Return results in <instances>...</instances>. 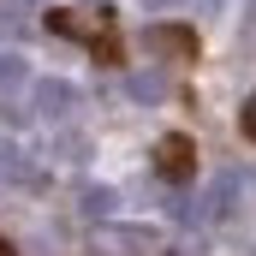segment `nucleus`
<instances>
[{
  "instance_id": "obj_13",
  "label": "nucleus",
  "mask_w": 256,
  "mask_h": 256,
  "mask_svg": "<svg viewBox=\"0 0 256 256\" xmlns=\"http://www.w3.org/2000/svg\"><path fill=\"white\" fill-rule=\"evenodd\" d=\"M173 256H202V250H196V244H185V250H173Z\"/></svg>"
},
{
  "instance_id": "obj_6",
  "label": "nucleus",
  "mask_w": 256,
  "mask_h": 256,
  "mask_svg": "<svg viewBox=\"0 0 256 256\" xmlns=\"http://www.w3.org/2000/svg\"><path fill=\"white\" fill-rule=\"evenodd\" d=\"M161 173H167V179L191 173V143H185V137H167V143H161Z\"/></svg>"
},
{
  "instance_id": "obj_14",
  "label": "nucleus",
  "mask_w": 256,
  "mask_h": 256,
  "mask_svg": "<svg viewBox=\"0 0 256 256\" xmlns=\"http://www.w3.org/2000/svg\"><path fill=\"white\" fill-rule=\"evenodd\" d=\"M0 256H6V250H0Z\"/></svg>"
},
{
  "instance_id": "obj_12",
  "label": "nucleus",
  "mask_w": 256,
  "mask_h": 256,
  "mask_svg": "<svg viewBox=\"0 0 256 256\" xmlns=\"http://www.w3.org/2000/svg\"><path fill=\"white\" fill-rule=\"evenodd\" d=\"M244 131L256 137V96H250V108H244Z\"/></svg>"
},
{
  "instance_id": "obj_8",
  "label": "nucleus",
  "mask_w": 256,
  "mask_h": 256,
  "mask_svg": "<svg viewBox=\"0 0 256 256\" xmlns=\"http://www.w3.org/2000/svg\"><path fill=\"white\" fill-rule=\"evenodd\" d=\"M0 179H12V185H30L36 173H30V161H24L18 149H0Z\"/></svg>"
},
{
  "instance_id": "obj_3",
  "label": "nucleus",
  "mask_w": 256,
  "mask_h": 256,
  "mask_svg": "<svg viewBox=\"0 0 256 256\" xmlns=\"http://www.w3.org/2000/svg\"><path fill=\"white\" fill-rule=\"evenodd\" d=\"M238 191H244V179H238V173H220V179H214L208 191L196 196V220H220V214H232Z\"/></svg>"
},
{
  "instance_id": "obj_1",
  "label": "nucleus",
  "mask_w": 256,
  "mask_h": 256,
  "mask_svg": "<svg viewBox=\"0 0 256 256\" xmlns=\"http://www.w3.org/2000/svg\"><path fill=\"white\" fill-rule=\"evenodd\" d=\"M155 250L149 226H96V256H143Z\"/></svg>"
},
{
  "instance_id": "obj_5",
  "label": "nucleus",
  "mask_w": 256,
  "mask_h": 256,
  "mask_svg": "<svg viewBox=\"0 0 256 256\" xmlns=\"http://www.w3.org/2000/svg\"><path fill=\"white\" fill-rule=\"evenodd\" d=\"M48 24H54L60 36H78V42H102V36H108V18H102V12H96V18H90V12H54Z\"/></svg>"
},
{
  "instance_id": "obj_2",
  "label": "nucleus",
  "mask_w": 256,
  "mask_h": 256,
  "mask_svg": "<svg viewBox=\"0 0 256 256\" xmlns=\"http://www.w3.org/2000/svg\"><path fill=\"white\" fill-rule=\"evenodd\" d=\"M143 54H161V60H191L196 54V36L185 24H149L143 30Z\"/></svg>"
},
{
  "instance_id": "obj_9",
  "label": "nucleus",
  "mask_w": 256,
  "mask_h": 256,
  "mask_svg": "<svg viewBox=\"0 0 256 256\" xmlns=\"http://www.w3.org/2000/svg\"><path fill=\"white\" fill-rule=\"evenodd\" d=\"M12 84H24V60L18 54H0V90H12Z\"/></svg>"
},
{
  "instance_id": "obj_4",
  "label": "nucleus",
  "mask_w": 256,
  "mask_h": 256,
  "mask_svg": "<svg viewBox=\"0 0 256 256\" xmlns=\"http://www.w3.org/2000/svg\"><path fill=\"white\" fill-rule=\"evenodd\" d=\"M78 108V90L72 84H60V78H42L36 84V120H66Z\"/></svg>"
},
{
  "instance_id": "obj_7",
  "label": "nucleus",
  "mask_w": 256,
  "mask_h": 256,
  "mask_svg": "<svg viewBox=\"0 0 256 256\" xmlns=\"http://www.w3.org/2000/svg\"><path fill=\"white\" fill-rule=\"evenodd\" d=\"M137 102H167V78L161 72H131V84H126Z\"/></svg>"
},
{
  "instance_id": "obj_10",
  "label": "nucleus",
  "mask_w": 256,
  "mask_h": 256,
  "mask_svg": "<svg viewBox=\"0 0 256 256\" xmlns=\"http://www.w3.org/2000/svg\"><path fill=\"white\" fill-rule=\"evenodd\" d=\"M108 202H114L108 191H84V214H108Z\"/></svg>"
},
{
  "instance_id": "obj_11",
  "label": "nucleus",
  "mask_w": 256,
  "mask_h": 256,
  "mask_svg": "<svg viewBox=\"0 0 256 256\" xmlns=\"http://www.w3.org/2000/svg\"><path fill=\"white\" fill-rule=\"evenodd\" d=\"M238 36H244V48H256V12H244V30Z\"/></svg>"
}]
</instances>
